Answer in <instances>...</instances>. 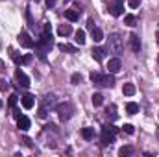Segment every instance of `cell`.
<instances>
[{
	"mask_svg": "<svg viewBox=\"0 0 159 157\" xmlns=\"http://www.w3.org/2000/svg\"><path fill=\"white\" fill-rule=\"evenodd\" d=\"M117 133H119V129H117L113 124H106V126H102V135H100V142H102V146H109L111 142H115Z\"/></svg>",
	"mask_w": 159,
	"mask_h": 157,
	"instance_id": "cell-1",
	"label": "cell"
},
{
	"mask_svg": "<svg viewBox=\"0 0 159 157\" xmlns=\"http://www.w3.org/2000/svg\"><path fill=\"white\" fill-rule=\"evenodd\" d=\"M91 81L100 87H113L115 85V74H100V72H91Z\"/></svg>",
	"mask_w": 159,
	"mask_h": 157,
	"instance_id": "cell-2",
	"label": "cell"
},
{
	"mask_svg": "<svg viewBox=\"0 0 159 157\" xmlns=\"http://www.w3.org/2000/svg\"><path fill=\"white\" fill-rule=\"evenodd\" d=\"M56 111H57V115H59L61 120H69V118L72 117V113H74V107H72L70 102H65V104H57Z\"/></svg>",
	"mask_w": 159,
	"mask_h": 157,
	"instance_id": "cell-3",
	"label": "cell"
},
{
	"mask_svg": "<svg viewBox=\"0 0 159 157\" xmlns=\"http://www.w3.org/2000/svg\"><path fill=\"white\" fill-rule=\"evenodd\" d=\"M109 50L113 54H122L124 52V43H122V37L119 34H111L109 35Z\"/></svg>",
	"mask_w": 159,
	"mask_h": 157,
	"instance_id": "cell-4",
	"label": "cell"
},
{
	"mask_svg": "<svg viewBox=\"0 0 159 157\" xmlns=\"http://www.w3.org/2000/svg\"><path fill=\"white\" fill-rule=\"evenodd\" d=\"M19 43H20L22 48H34V46H35V41L30 37L28 32H20V34H19Z\"/></svg>",
	"mask_w": 159,
	"mask_h": 157,
	"instance_id": "cell-5",
	"label": "cell"
},
{
	"mask_svg": "<svg viewBox=\"0 0 159 157\" xmlns=\"http://www.w3.org/2000/svg\"><path fill=\"white\" fill-rule=\"evenodd\" d=\"M15 81H17L20 87H24V89H28V87H30V78H28L20 69H17V70H15Z\"/></svg>",
	"mask_w": 159,
	"mask_h": 157,
	"instance_id": "cell-6",
	"label": "cell"
},
{
	"mask_svg": "<svg viewBox=\"0 0 159 157\" xmlns=\"http://www.w3.org/2000/svg\"><path fill=\"white\" fill-rule=\"evenodd\" d=\"M124 0H115L113 4H109V13L113 15V17H120L122 13H124V4H122Z\"/></svg>",
	"mask_w": 159,
	"mask_h": 157,
	"instance_id": "cell-7",
	"label": "cell"
},
{
	"mask_svg": "<svg viewBox=\"0 0 159 157\" xmlns=\"http://www.w3.org/2000/svg\"><path fill=\"white\" fill-rule=\"evenodd\" d=\"M20 104H22L24 109H32V107L35 105V96L30 94V92H26L24 96H20Z\"/></svg>",
	"mask_w": 159,
	"mask_h": 157,
	"instance_id": "cell-8",
	"label": "cell"
},
{
	"mask_svg": "<svg viewBox=\"0 0 159 157\" xmlns=\"http://www.w3.org/2000/svg\"><path fill=\"white\" fill-rule=\"evenodd\" d=\"M120 69H122V63H120L119 57L109 59V63H107V70H109V74H117V72H120Z\"/></svg>",
	"mask_w": 159,
	"mask_h": 157,
	"instance_id": "cell-9",
	"label": "cell"
},
{
	"mask_svg": "<svg viewBox=\"0 0 159 157\" xmlns=\"http://www.w3.org/2000/svg\"><path fill=\"white\" fill-rule=\"evenodd\" d=\"M17 126H19V129L28 131V129H30V118L24 117V115H20V117L17 118Z\"/></svg>",
	"mask_w": 159,
	"mask_h": 157,
	"instance_id": "cell-10",
	"label": "cell"
},
{
	"mask_svg": "<svg viewBox=\"0 0 159 157\" xmlns=\"http://www.w3.org/2000/svg\"><path fill=\"white\" fill-rule=\"evenodd\" d=\"M70 34H72V26L70 24H59V28H57V35L59 37H67Z\"/></svg>",
	"mask_w": 159,
	"mask_h": 157,
	"instance_id": "cell-11",
	"label": "cell"
},
{
	"mask_svg": "<svg viewBox=\"0 0 159 157\" xmlns=\"http://www.w3.org/2000/svg\"><path fill=\"white\" fill-rule=\"evenodd\" d=\"M129 46H131L133 52H139L141 50V39H139V35H135V34L129 35Z\"/></svg>",
	"mask_w": 159,
	"mask_h": 157,
	"instance_id": "cell-12",
	"label": "cell"
},
{
	"mask_svg": "<svg viewBox=\"0 0 159 157\" xmlns=\"http://www.w3.org/2000/svg\"><path fill=\"white\" fill-rule=\"evenodd\" d=\"M91 54H93V57H94L96 61H102V59H104V54H106V48H100V46H93Z\"/></svg>",
	"mask_w": 159,
	"mask_h": 157,
	"instance_id": "cell-13",
	"label": "cell"
},
{
	"mask_svg": "<svg viewBox=\"0 0 159 157\" xmlns=\"http://www.w3.org/2000/svg\"><path fill=\"white\" fill-rule=\"evenodd\" d=\"M9 56H11V59H13L17 65H24V56H20L15 48H9Z\"/></svg>",
	"mask_w": 159,
	"mask_h": 157,
	"instance_id": "cell-14",
	"label": "cell"
},
{
	"mask_svg": "<svg viewBox=\"0 0 159 157\" xmlns=\"http://www.w3.org/2000/svg\"><path fill=\"white\" fill-rule=\"evenodd\" d=\"M43 104H44V109H46V107L56 109V105H57V104H56V96H54V94H46V96H44V100H43Z\"/></svg>",
	"mask_w": 159,
	"mask_h": 157,
	"instance_id": "cell-15",
	"label": "cell"
},
{
	"mask_svg": "<svg viewBox=\"0 0 159 157\" xmlns=\"http://www.w3.org/2000/svg\"><path fill=\"white\" fill-rule=\"evenodd\" d=\"M80 13H81V11H78V9H67V11H65V17H67V20L76 22L80 19Z\"/></svg>",
	"mask_w": 159,
	"mask_h": 157,
	"instance_id": "cell-16",
	"label": "cell"
},
{
	"mask_svg": "<svg viewBox=\"0 0 159 157\" xmlns=\"http://www.w3.org/2000/svg\"><path fill=\"white\" fill-rule=\"evenodd\" d=\"M91 37L94 39V43H100V41L104 39V34H102V30H100V28H96V26H94V28L91 30Z\"/></svg>",
	"mask_w": 159,
	"mask_h": 157,
	"instance_id": "cell-17",
	"label": "cell"
},
{
	"mask_svg": "<svg viewBox=\"0 0 159 157\" xmlns=\"http://www.w3.org/2000/svg\"><path fill=\"white\" fill-rule=\"evenodd\" d=\"M81 137H83L85 141L94 139V128H83V129H81Z\"/></svg>",
	"mask_w": 159,
	"mask_h": 157,
	"instance_id": "cell-18",
	"label": "cell"
},
{
	"mask_svg": "<svg viewBox=\"0 0 159 157\" xmlns=\"http://www.w3.org/2000/svg\"><path fill=\"white\" fill-rule=\"evenodd\" d=\"M126 113H128V115H135V113H139V104H135V102L126 104Z\"/></svg>",
	"mask_w": 159,
	"mask_h": 157,
	"instance_id": "cell-19",
	"label": "cell"
},
{
	"mask_svg": "<svg viewBox=\"0 0 159 157\" xmlns=\"http://www.w3.org/2000/svg\"><path fill=\"white\" fill-rule=\"evenodd\" d=\"M57 48H59L61 52H70V54H76V46H72V44H67V43H61V44H57Z\"/></svg>",
	"mask_w": 159,
	"mask_h": 157,
	"instance_id": "cell-20",
	"label": "cell"
},
{
	"mask_svg": "<svg viewBox=\"0 0 159 157\" xmlns=\"http://www.w3.org/2000/svg\"><path fill=\"white\" fill-rule=\"evenodd\" d=\"M122 92H124L126 96H133V94H135V85H133V83H124Z\"/></svg>",
	"mask_w": 159,
	"mask_h": 157,
	"instance_id": "cell-21",
	"label": "cell"
},
{
	"mask_svg": "<svg viewBox=\"0 0 159 157\" xmlns=\"http://www.w3.org/2000/svg\"><path fill=\"white\" fill-rule=\"evenodd\" d=\"M119 155H120V157L133 155V146H122V148L119 150Z\"/></svg>",
	"mask_w": 159,
	"mask_h": 157,
	"instance_id": "cell-22",
	"label": "cell"
},
{
	"mask_svg": "<svg viewBox=\"0 0 159 157\" xmlns=\"http://www.w3.org/2000/svg\"><path fill=\"white\" fill-rule=\"evenodd\" d=\"M106 115L111 118V120H115V118H117V105H115V104H111V105L106 109Z\"/></svg>",
	"mask_w": 159,
	"mask_h": 157,
	"instance_id": "cell-23",
	"label": "cell"
},
{
	"mask_svg": "<svg viewBox=\"0 0 159 157\" xmlns=\"http://www.w3.org/2000/svg\"><path fill=\"white\" fill-rule=\"evenodd\" d=\"M124 24H128V26H137V17L135 15H126L124 17Z\"/></svg>",
	"mask_w": 159,
	"mask_h": 157,
	"instance_id": "cell-24",
	"label": "cell"
},
{
	"mask_svg": "<svg viewBox=\"0 0 159 157\" xmlns=\"http://www.w3.org/2000/svg\"><path fill=\"white\" fill-rule=\"evenodd\" d=\"M91 100H93L94 105H102V104H104V96H102L100 92H94V94L91 96Z\"/></svg>",
	"mask_w": 159,
	"mask_h": 157,
	"instance_id": "cell-25",
	"label": "cell"
},
{
	"mask_svg": "<svg viewBox=\"0 0 159 157\" xmlns=\"http://www.w3.org/2000/svg\"><path fill=\"white\" fill-rule=\"evenodd\" d=\"M76 43H78V44H85V32H83V30H78V32H76Z\"/></svg>",
	"mask_w": 159,
	"mask_h": 157,
	"instance_id": "cell-26",
	"label": "cell"
},
{
	"mask_svg": "<svg viewBox=\"0 0 159 157\" xmlns=\"http://www.w3.org/2000/svg\"><path fill=\"white\" fill-rule=\"evenodd\" d=\"M17 100H19V96H17V94H11L9 100H7V105H9V107H15V105H17Z\"/></svg>",
	"mask_w": 159,
	"mask_h": 157,
	"instance_id": "cell-27",
	"label": "cell"
},
{
	"mask_svg": "<svg viewBox=\"0 0 159 157\" xmlns=\"http://www.w3.org/2000/svg\"><path fill=\"white\" fill-rule=\"evenodd\" d=\"M122 131H124V133H128V135H133V131H135V129H133V126H131V124H124V126H122Z\"/></svg>",
	"mask_w": 159,
	"mask_h": 157,
	"instance_id": "cell-28",
	"label": "cell"
},
{
	"mask_svg": "<svg viewBox=\"0 0 159 157\" xmlns=\"http://www.w3.org/2000/svg\"><path fill=\"white\" fill-rule=\"evenodd\" d=\"M9 89V83H7V79L0 78V91H7Z\"/></svg>",
	"mask_w": 159,
	"mask_h": 157,
	"instance_id": "cell-29",
	"label": "cell"
},
{
	"mask_svg": "<svg viewBox=\"0 0 159 157\" xmlns=\"http://www.w3.org/2000/svg\"><path fill=\"white\" fill-rule=\"evenodd\" d=\"M70 81H72L74 85H78V83H81V74H78V72H76V74H72V78H70Z\"/></svg>",
	"mask_w": 159,
	"mask_h": 157,
	"instance_id": "cell-30",
	"label": "cell"
},
{
	"mask_svg": "<svg viewBox=\"0 0 159 157\" xmlns=\"http://www.w3.org/2000/svg\"><path fill=\"white\" fill-rule=\"evenodd\" d=\"M139 4H141V0H128V6H129L131 9H135V7H139Z\"/></svg>",
	"mask_w": 159,
	"mask_h": 157,
	"instance_id": "cell-31",
	"label": "cell"
},
{
	"mask_svg": "<svg viewBox=\"0 0 159 157\" xmlns=\"http://www.w3.org/2000/svg\"><path fill=\"white\" fill-rule=\"evenodd\" d=\"M87 28H89V30H93V28H94V20H93V19H89V20H87Z\"/></svg>",
	"mask_w": 159,
	"mask_h": 157,
	"instance_id": "cell-32",
	"label": "cell"
},
{
	"mask_svg": "<svg viewBox=\"0 0 159 157\" xmlns=\"http://www.w3.org/2000/svg\"><path fill=\"white\" fill-rule=\"evenodd\" d=\"M28 63H32V56H30V54L24 56V65H28Z\"/></svg>",
	"mask_w": 159,
	"mask_h": 157,
	"instance_id": "cell-33",
	"label": "cell"
},
{
	"mask_svg": "<svg viewBox=\"0 0 159 157\" xmlns=\"http://www.w3.org/2000/svg\"><path fill=\"white\" fill-rule=\"evenodd\" d=\"M39 117H41V118L46 117V109H44V107H41V109H39Z\"/></svg>",
	"mask_w": 159,
	"mask_h": 157,
	"instance_id": "cell-34",
	"label": "cell"
},
{
	"mask_svg": "<svg viewBox=\"0 0 159 157\" xmlns=\"http://www.w3.org/2000/svg\"><path fill=\"white\" fill-rule=\"evenodd\" d=\"M46 6H48V7H54V6H56V0H46Z\"/></svg>",
	"mask_w": 159,
	"mask_h": 157,
	"instance_id": "cell-35",
	"label": "cell"
},
{
	"mask_svg": "<svg viewBox=\"0 0 159 157\" xmlns=\"http://www.w3.org/2000/svg\"><path fill=\"white\" fill-rule=\"evenodd\" d=\"M13 117H15V120H17V118L20 117V113H19V109H13Z\"/></svg>",
	"mask_w": 159,
	"mask_h": 157,
	"instance_id": "cell-36",
	"label": "cell"
},
{
	"mask_svg": "<svg viewBox=\"0 0 159 157\" xmlns=\"http://www.w3.org/2000/svg\"><path fill=\"white\" fill-rule=\"evenodd\" d=\"M156 39H157V44H159V30H157V35H156Z\"/></svg>",
	"mask_w": 159,
	"mask_h": 157,
	"instance_id": "cell-37",
	"label": "cell"
},
{
	"mask_svg": "<svg viewBox=\"0 0 159 157\" xmlns=\"http://www.w3.org/2000/svg\"><path fill=\"white\" fill-rule=\"evenodd\" d=\"M157 139H159V128H157Z\"/></svg>",
	"mask_w": 159,
	"mask_h": 157,
	"instance_id": "cell-38",
	"label": "cell"
},
{
	"mask_svg": "<svg viewBox=\"0 0 159 157\" xmlns=\"http://www.w3.org/2000/svg\"><path fill=\"white\" fill-rule=\"evenodd\" d=\"M157 63H159V56H157Z\"/></svg>",
	"mask_w": 159,
	"mask_h": 157,
	"instance_id": "cell-39",
	"label": "cell"
},
{
	"mask_svg": "<svg viewBox=\"0 0 159 157\" xmlns=\"http://www.w3.org/2000/svg\"><path fill=\"white\" fill-rule=\"evenodd\" d=\"M0 107H2V102H0Z\"/></svg>",
	"mask_w": 159,
	"mask_h": 157,
	"instance_id": "cell-40",
	"label": "cell"
}]
</instances>
